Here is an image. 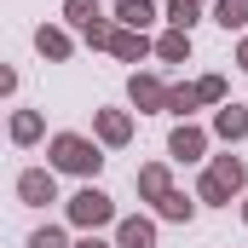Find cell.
<instances>
[{
    "mask_svg": "<svg viewBox=\"0 0 248 248\" xmlns=\"http://www.w3.org/2000/svg\"><path fill=\"white\" fill-rule=\"evenodd\" d=\"M29 248H63V237H58V231H41V237H35Z\"/></svg>",
    "mask_w": 248,
    "mask_h": 248,
    "instance_id": "13",
    "label": "cell"
},
{
    "mask_svg": "<svg viewBox=\"0 0 248 248\" xmlns=\"http://www.w3.org/2000/svg\"><path fill=\"white\" fill-rule=\"evenodd\" d=\"M122 248H150V225L144 219H127L122 225Z\"/></svg>",
    "mask_w": 248,
    "mask_h": 248,
    "instance_id": "5",
    "label": "cell"
},
{
    "mask_svg": "<svg viewBox=\"0 0 248 248\" xmlns=\"http://www.w3.org/2000/svg\"><path fill=\"white\" fill-rule=\"evenodd\" d=\"M58 162H63V168H75V173H87V168H98V150L81 144V139H58Z\"/></svg>",
    "mask_w": 248,
    "mask_h": 248,
    "instance_id": "1",
    "label": "cell"
},
{
    "mask_svg": "<svg viewBox=\"0 0 248 248\" xmlns=\"http://www.w3.org/2000/svg\"><path fill=\"white\" fill-rule=\"evenodd\" d=\"M122 17H127V23H144V17H150V6H144V0H122Z\"/></svg>",
    "mask_w": 248,
    "mask_h": 248,
    "instance_id": "7",
    "label": "cell"
},
{
    "mask_svg": "<svg viewBox=\"0 0 248 248\" xmlns=\"http://www.w3.org/2000/svg\"><path fill=\"white\" fill-rule=\"evenodd\" d=\"M243 185V162H231V156H225V162H219V168H214V173H208V196H225V190H237Z\"/></svg>",
    "mask_w": 248,
    "mask_h": 248,
    "instance_id": "3",
    "label": "cell"
},
{
    "mask_svg": "<svg viewBox=\"0 0 248 248\" xmlns=\"http://www.w3.org/2000/svg\"><path fill=\"white\" fill-rule=\"evenodd\" d=\"M243 127H248V116H243V110H225V116H219V133H225V139H237Z\"/></svg>",
    "mask_w": 248,
    "mask_h": 248,
    "instance_id": "6",
    "label": "cell"
},
{
    "mask_svg": "<svg viewBox=\"0 0 248 248\" xmlns=\"http://www.w3.org/2000/svg\"><path fill=\"white\" fill-rule=\"evenodd\" d=\"M116 52H127V58H139V52H144V41H133V35H116Z\"/></svg>",
    "mask_w": 248,
    "mask_h": 248,
    "instance_id": "11",
    "label": "cell"
},
{
    "mask_svg": "<svg viewBox=\"0 0 248 248\" xmlns=\"http://www.w3.org/2000/svg\"><path fill=\"white\" fill-rule=\"evenodd\" d=\"M219 23H225V29L243 23V0H225V6H219Z\"/></svg>",
    "mask_w": 248,
    "mask_h": 248,
    "instance_id": "9",
    "label": "cell"
},
{
    "mask_svg": "<svg viewBox=\"0 0 248 248\" xmlns=\"http://www.w3.org/2000/svg\"><path fill=\"white\" fill-rule=\"evenodd\" d=\"M173 150H179V156H196V150H202V139H196V133H173Z\"/></svg>",
    "mask_w": 248,
    "mask_h": 248,
    "instance_id": "8",
    "label": "cell"
},
{
    "mask_svg": "<svg viewBox=\"0 0 248 248\" xmlns=\"http://www.w3.org/2000/svg\"><path fill=\"white\" fill-rule=\"evenodd\" d=\"M75 219H81V225H104V219H110V196L81 190V196H75Z\"/></svg>",
    "mask_w": 248,
    "mask_h": 248,
    "instance_id": "2",
    "label": "cell"
},
{
    "mask_svg": "<svg viewBox=\"0 0 248 248\" xmlns=\"http://www.w3.org/2000/svg\"><path fill=\"white\" fill-rule=\"evenodd\" d=\"M243 63H248V46H243Z\"/></svg>",
    "mask_w": 248,
    "mask_h": 248,
    "instance_id": "16",
    "label": "cell"
},
{
    "mask_svg": "<svg viewBox=\"0 0 248 248\" xmlns=\"http://www.w3.org/2000/svg\"><path fill=\"white\" fill-rule=\"evenodd\" d=\"M23 196L29 202H52V179L46 173H23Z\"/></svg>",
    "mask_w": 248,
    "mask_h": 248,
    "instance_id": "4",
    "label": "cell"
},
{
    "mask_svg": "<svg viewBox=\"0 0 248 248\" xmlns=\"http://www.w3.org/2000/svg\"><path fill=\"white\" fill-rule=\"evenodd\" d=\"M41 52H52V58H63V35H46V29H41Z\"/></svg>",
    "mask_w": 248,
    "mask_h": 248,
    "instance_id": "12",
    "label": "cell"
},
{
    "mask_svg": "<svg viewBox=\"0 0 248 248\" xmlns=\"http://www.w3.org/2000/svg\"><path fill=\"white\" fill-rule=\"evenodd\" d=\"M6 87H12V69H0V93H6Z\"/></svg>",
    "mask_w": 248,
    "mask_h": 248,
    "instance_id": "14",
    "label": "cell"
},
{
    "mask_svg": "<svg viewBox=\"0 0 248 248\" xmlns=\"http://www.w3.org/2000/svg\"><path fill=\"white\" fill-rule=\"evenodd\" d=\"M69 17H81V23H93L98 12H93V0H69Z\"/></svg>",
    "mask_w": 248,
    "mask_h": 248,
    "instance_id": "10",
    "label": "cell"
},
{
    "mask_svg": "<svg viewBox=\"0 0 248 248\" xmlns=\"http://www.w3.org/2000/svg\"><path fill=\"white\" fill-rule=\"evenodd\" d=\"M81 248H104V243H81Z\"/></svg>",
    "mask_w": 248,
    "mask_h": 248,
    "instance_id": "15",
    "label": "cell"
}]
</instances>
